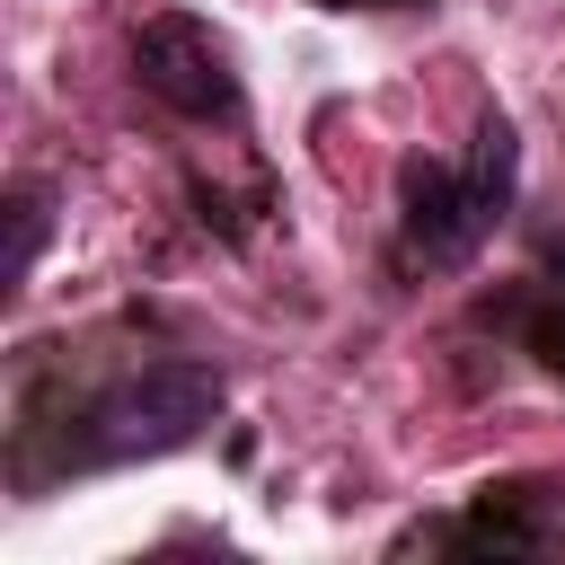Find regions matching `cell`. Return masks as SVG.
<instances>
[{
	"mask_svg": "<svg viewBox=\"0 0 565 565\" xmlns=\"http://www.w3.org/2000/svg\"><path fill=\"white\" fill-rule=\"evenodd\" d=\"M212 415H221V371H203V362H141L115 388H97L79 415H62V459L71 468L159 459V450H185Z\"/></svg>",
	"mask_w": 565,
	"mask_h": 565,
	"instance_id": "obj_2",
	"label": "cell"
},
{
	"mask_svg": "<svg viewBox=\"0 0 565 565\" xmlns=\"http://www.w3.org/2000/svg\"><path fill=\"white\" fill-rule=\"evenodd\" d=\"M406 547H468V556H565V494L556 486H486L459 521L406 530Z\"/></svg>",
	"mask_w": 565,
	"mask_h": 565,
	"instance_id": "obj_4",
	"label": "cell"
},
{
	"mask_svg": "<svg viewBox=\"0 0 565 565\" xmlns=\"http://www.w3.org/2000/svg\"><path fill=\"white\" fill-rule=\"evenodd\" d=\"M521 335H530V353H539V362L565 380V300H539V309L521 318Z\"/></svg>",
	"mask_w": 565,
	"mask_h": 565,
	"instance_id": "obj_6",
	"label": "cell"
},
{
	"mask_svg": "<svg viewBox=\"0 0 565 565\" xmlns=\"http://www.w3.org/2000/svg\"><path fill=\"white\" fill-rule=\"evenodd\" d=\"M44 230H53V194H44V185H18V194H9V265H0V274H9V291L35 274Z\"/></svg>",
	"mask_w": 565,
	"mask_h": 565,
	"instance_id": "obj_5",
	"label": "cell"
},
{
	"mask_svg": "<svg viewBox=\"0 0 565 565\" xmlns=\"http://www.w3.org/2000/svg\"><path fill=\"white\" fill-rule=\"evenodd\" d=\"M327 9H388V0H327Z\"/></svg>",
	"mask_w": 565,
	"mask_h": 565,
	"instance_id": "obj_7",
	"label": "cell"
},
{
	"mask_svg": "<svg viewBox=\"0 0 565 565\" xmlns=\"http://www.w3.org/2000/svg\"><path fill=\"white\" fill-rule=\"evenodd\" d=\"M132 71H141V88H150L159 106H177V115H238L230 44H221L203 18H185V9L132 26Z\"/></svg>",
	"mask_w": 565,
	"mask_h": 565,
	"instance_id": "obj_3",
	"label": "cell"
},
{
	"mask_svg": "<svg viewBox=\"0 0 565 565\" xmlns=\"http://www.w3.org/2000/svg\"><path fill=\"white\" fill-rule=\"evenodd\" d=\"M512 168H521V141L503 115L477 124L468 159H406L397 168V265H424V274L468 265L512 203Z\"/></svg>",
	"mask_w": 565,
	"mask_h": 565,
	"instance_id": "obj_1",
	"label": "cell"
}]
</instances>
